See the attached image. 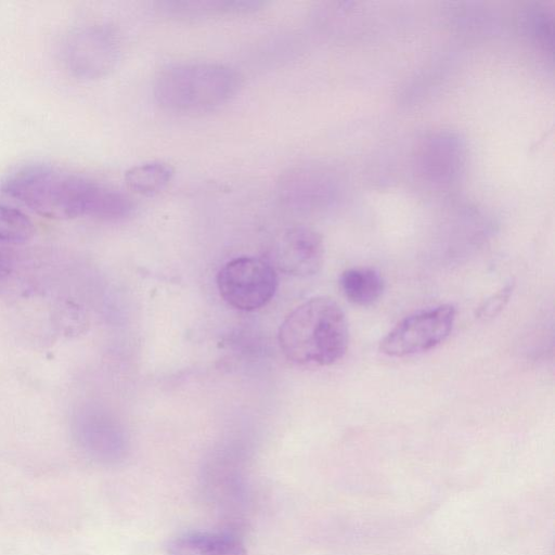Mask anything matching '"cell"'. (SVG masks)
<instances>
[{
    "label": "cell",
    "instance_id": "9c48e42d",
    "mask_svg": "<svg viewBox=\"0 0 555 555\" xmlns=\"http://www.w3.org/2000/svg\"><path fill=\"white\" fill-rule=\"evenodd\" d=\"M344 296L353 305L366 307L376 302L384 292L382 275L372 268H350L339 278Z\"/></svg>",
    "mask_w": 555,
    "mask_h": 555
},
{
    "label": "cell",
    "instance_id": "4fadbf2b",
    "mask_svg": "<svg viewBox=\"0 0 555 555\" xmlns=\"http://www.w3.org/2000/svg\"><path fill=\"white\" fill-rule=\"evenodd\" d=\"M513 288V283H508L500 288L495 294L488 297L479 307L477 317L480 319H491L500 313L508 302Z\"/></svg>",
    "mask_w": 555,
    "mask_h": 555
},
{
    "label": "cell",
    "instance_id": "8fae6325",
    "mask_svg": "<svg viewBox=\"0 0 555 555\" xmlns=\"http://www.w3.org/2000/svg\"><path fill=\"white\" fill-rule=\"evenodd\" d=\"M165 10L183 17H202L220 14L247 13L263 5L260 1H173L166 2Z\"/></svg>",
    "mask_w": 555,
    "mask_h": 555
},
{
    "label": "cell",
    "instance_id": "52a82bcc",
    "mask_svg": "<svg viewBox=\"0 0 555 555\" xmlns=\"http://www.w3.org/2000/svg\"><path fill=\"white\" fill-rule=\"evenodd\" d=\"M74 50L75 70L85 76L96 77L113 68L117 61L118 47L115 37L105 29L82 34Z\"/></svg>",
    "mask_w": 555,
    "mask_h": 555
},
{
    "label": "cell",
    "instance_id": "5bb4252c",
    "mask_svg": "<svg viewBox=\"0 0 555 555\" xmlns=\"http://www.w3.org/2000/svg\"><path fill=\"white\" fill-rule=\"evenodd\" d=\"M11 272L8 254L0 247V284L4 283Z\"/></svg>",
    "mask_w": 555,
    "mask_h": 555
},
{
    "label": "cell",
    "instance_id": "6da1fadb",
    "mask_svg": "<svg viewBox=\"0 0 555 555\" xmlns=\"http://www.w3.org/2000/svg\"><path fill=\"white\" fill-rule=\"evenodd\" d=\"M2 192L34 212L55 220L92 217L119 220L133 211L121 191L66 169L33 164L9 173Z\"/></svg>",
    "mask_w": 555,
    "mask_h": 555
},
{
    "label": "cell",
    "instance_id": "7a4b0ae2",
    "mask_svg": "<svg viewBox=\"0 0 555 555\" xmlns=\"http://www.w3.org/2000/svg\"><path fill=\"white\" fill-rule=\"evenodd\" d=\"M278 337L283 354L293 363L328 366L347 351L348 322L334 299L313 297L286 315Z\"/></svg>",
    "mask_w": 555,
    "mask_h": 555
},
{
    "label": "cell",
    "instance_id": "5b68a950",
    "mask_svg": "<svg viewBox=\"0 0 555 555\" xmlns=\"http://www.w3.org/2000/svg\"><path fill=\"white\" fill-rule=\"evenodd\" d=\"M454 321L455 308L449 304L415 312L386 334L379 350L397 358L430 350L450 335Z\"/></svg>",
    "mask_w": 555,
    "mask_h": 555
},
{
    "label": "cell",
    "instance_id": "7c38bea8",
    "mask_svg": "<svg viewBox=\"0 0 555 555\" xmlns=\"http://www.w3.org/2000/svg\"><path fill=\"white\" fill-rule=\"evenodd\" d=\"M31 220L21 210L0 204V242L21 244L34 235Z\"/></svg>",
    "mask_w": 555,
    "mask_h": 555
},
{
    "label": "cell",
    "instance_id": "30bf717a",
    "mask_svg": "<svg viewBox=\"0 0 555 555\" xmlns=\"http://www.w3.org/2000/svg\"><path fill=\"white\" fill-rule=\"evenodd\" d=\"M173 168L164 162H147L125 172L127 186L137 194L153 196L164 191L173 178Z\"/></svg>",
    "mask_w": 555,
    "mask_h": 555
},
{
    "label": "cell",
    "instance_id": "8992f818",
    "mask_svg": "<svg viewBox=\"0 0 555 555\" xmlns=\"http://www.w3.org/2000/svg\"><path fill=\"white\" fill-rule=\"evenodd\" d=\"M324 259L321 236L306 227L285 231L273 247L274 266L282 272L307 278L317 274Z\"/></svg>",
    "mask_w": 555,
    "mask_h": 555
},
{
    "label": "cell",
    "instance_id": "3957f363",
    "mask_svg": "<svg viewBox=\"0 0 555 555\" xmlns=\"http://www.w3.org/2000/svg\"><path fill=\"white\" fill-rule=\"evenodd\" d=\"M241 86L238 73L218 63L170 66L156 77L153 93L164 108L176 113H199L227 103Z\"/></svg>",
    "mask_w": 555,
    "mask_h": 555
},
{
    "label": "cell",
    "instance_id": "ba28073f",
    "mask_svg": "<svg viewBox=\"0 0 555 555\" xmlns=\"http://www.w3.org/2000/svg\"><path fill=\"white\" fill-rule=\"evenodd\" d=\"M166 548L169 555H247L238 538L215 532H185L171 539Z\"/></svg>",
    "mask_w": 555,
    "mask_h": 555
},
{
    "label": "cell",
    "instance_id": "277c9868",
    "mask_svg": "<svg viewBox=\"0 0 555 555\" xmlns=\"http://www.w3.org/2000/svg\"><path fill=\"white\" fill-rule=\"evenodd\" d=\"M217 286L229 306L242 311H255L273 298L278 288V274L266 260L237 257L219 270Z\"/></svg>",
    "mask_w": 555,
    "mask_h": 555
}]
</instances>
